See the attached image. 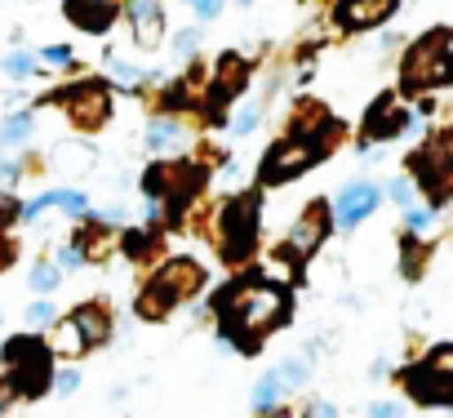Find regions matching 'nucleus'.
<instances>
[{"label":"nucleus","instance_id":"f257e3e1","mask_svg":"<svg viewBox=\"0 0 453 418\" xmlns=\"http://www.w3.org/2000/svg\"><path fill=\"white\" fill-rule=\"evenodd\" d=\"M213 312L222 316V329L236 334L241 352H254L276 325H285V316H289V294H285L280 285L254 276V281H241V285H232V290H222V294L213 298Z\"/></svg>","mask_w":453,"mask_h":418},{"label":"nucleus","instance_id":"f03ea898","mask_svg":"<svg viewBox=\"0 0 453 418\" xmlns=\"http://www.w3.org/2000/svg\"><path fill=\"white\" fill-rule=\"evenodd\" d=\"M200 285H204V272H200L191 259H173V263H165V267L147 281V290L138 294V316H142V321H165L178 303L196 298Z\"/></svg>","mask_w":453,"mask_h":418},{"label":"nucleus","instance_id":"7ed1b4c3","mask_svg":"<svg viewBox=\"0 0 453 418\" xmlns=\"http://www.w3.org/2000/svg\"><path fill=\"white\" fill-rule=\"evenodd\" d=\"M453 81V50H449V27H435L422 36L409 58H404V89H435Z\"/></svg>","mask_w":453,"mask_h":418},{"label":"nucleus","instance_id":"20e7f679","mask_svg":"<svg viewBox=\"0 0 453 418\" xmlns=\"http://www.w3.org/2000/svg\"><path fill=\"white\" fill-rule=\"evenodd\" d=\"M378 200H382V187H378V182H369V178L347 182V187L338 191V200H334V223H338L342 232L360 228L373 209H378Z\"/></svg>","mask_w":453,"mask_h":418},{"label":"nucleus","instance_id":"39448f33","mask_svg":"<svg viewBox=\"0 0 453 418\" xmlns=\"http://www.w3.org/2000/svg\"><path fill=\"white\" fill-rule=\"evenodd\" d=\"M320 156V147L316 143H307V138H289V143H276L272 147V156L263 160V178L267 182H285V178H298L311 160Z\"/></svg>","mask_w":453,"mask_h":418},{"label":"nucleus","instance_id":"423d86ee","mask_svg":"<svg viewBox=\"0 0 453 418\" xmlns=\"http://www.w3.org/2000/svg\"><path fill=\"white\" fill-rule=\"evenodd\" d=\"M329 223H334L329 205H325V200H311V205L303 209V219L289 228V250H294L298 259H311V254L325 245V236H329Z\"/></svg>","mask_w":453,"mask_h":418},{"label":"nucleus","instance_id":"0eeeda50","mask_svg":"<svg viewBox=\"0 0 453 418\" xmlns=\"http://www.w3.org/2000/svg\"><path fill=\"white\" fill-rule=\"evenodd\" d=\"M45 347H50V356H58V360H76V356H85L89 343H85L76 316H58L54 329H50V338H45Z\"/></svg>","mask_w":453,"mask_h":418},{"label":"nucleus","instance_id":"6e6552de","mask_svg":"<svg viewBox=\"0 0 453 418\" xmlns=\"http://www.w3.org/2000/svg\"><path fill=\"white\" fill-rule=\"evenodd\" d=\"M129 19H134V36L138 45H160L165 32V14H160V0H129Z\"/></svg>","mask_w":453,"mask_h":418},{"label":"nucleus","instance_id":"1a4fd4ad","mask_svg":"<svg viewBox=\"0 0 453 418\" xmlns=\"http://www.w3.org/2000/svg\"><path fill=\"white\" fill-rule=\"evenodd\" d=\"M298 263H303V259H298L289 245H280V250H272V254L258 263V276L285 290V285H294V281H298Z\"/></svg>","mask_w":453,"mask_h":418},{"label":"nucleus","instance_id":"9d476101","mask_svg":"<svg viewBox=\"0 0 453 418\" xmlns=\"http://www.w3.org/2000/svg\"><path fill=\"white\" fill-rule=\"evenodd\" d=\"M72 316H76V325H81V334H85L89 347H98V343L111 338V312L103 303H81Z\"/></svg>","mask_w":453,"mask_h":418},{"label":"nucleus","instance_id":"9b49d317","mask_svg":"<svg viewBox=\"0 0 453 418\" xmlns=\"http://www.w3.org/2000/svg\"><path fill=\"white\" fill-rule=\"evenodd\" d=\"M400 0H342V23L347 27H369V23H382Z\"/></svg>","mask_w":453,"mask_h":418},{"label":"nucleus","instance_id":"f8f14e48","mask_svg":"<svg viewBox=\"0 0 453 418\" xmlns=\"http://www.w3.org/2000/svg\"><path fill=\"white\" fill-rule=\"evenodd\" d=\"M72 245L85 254V263H103V259H111V250H116V245H111V232H107L103 223H89V219H85V228H81V236H76Z\"/></svg>","mask_w":453,"mask_h":418},{"label":"nucleus","instance_id":"ddd939ff","mask_svg":"<svg viewBox=\"0 0 453 418\" xmlns=\"http://www.w3.org/2000/svg\"><path fill=\"white\" fill-rule=\"evenodd\" d=\"M404 125H409V116H404V112L395 107V98L387 94V98H378V107L369 112V125H365V129H369V138H387V134H395V129H404Z\"/></svg>","mask_w":453,"mask_h":418},{"label":"nucleus","instance_id":"4468645a","mask_svg":"<svg viewBox=\"0 0 453 418\" xmlns=\"http://www.w3.org/2000/svg\"><path fill=\"white\" fill-rule=\"evenodd\" d=\"M67 14H72V19H81L89 32H103V27L116 19V0H72Z\"/></svg>","mask_w":453,"mask_h":418},{"label":"nucleus","instance_id":"2eb2a0df","mask_svg":"<svg viewBox=\"0 0 453 418\" xmlns=\"http://www.w3.org/2000/svg\"><path fill=\"white\" fill-rule=\"evenodd\" d=\"M280 396H285V378H280V369H272V374H263V378H258V387H254L250 405H254V414H272V409L280 405Z\"/></svg>","mask_w":453,"mask_h":418},{"label":"nucleus","instance_id":"dca6fc26","mask_svg":"<svg viewBox=\"0 0 453 418\" xmlns=\"http://www.w3.org/2000/svg\"><path fill=\"white\" fill-rule=\"evenodd\" d=\"M142 143H147V151H173V147L182 143V129H178L173 120H151Z\"/></svg>","mask_w":453,"mask_h":418},{"label":"nucleus","instance_id":"f3484780","mask_svg":"<svg viewBox=\"0 0 453 418\" xmlns=\"http://www.w3.org/2000/svg\"><path fill=\"white\" fill-rule=\"evenodd\" d=\"M400 254H404V276L409 281H418L422 276V267H426V259H431V245H422L413 232L404 236V245H400Z\"/></svg>","mask_w":453,"mask_h":418},{"label":"nucleus","instance_id":"a211bd4d","mask_svg":"<svg viewBox=\"0 0 453 418\" xmlns=\"http://www.w3.org/2000/svg\"><path fill=\"white\" fill-rule=\"evenodd\" d=\"M245 85V63L241 58H222V85H213V98H232Z\"/></svg>","mask_w":453,"mask_h":418},{"label":"nucleus","instance_id":"6ab92c4d","mask_svg":"<svg viewBox=\"0 0 453 418\" xmlns=\"http://www.w3.org/2000/svg\"><path fill=\"white\" fill-rule=\"evenodd\" d=\"M23 321H27V329H32V334H41V329L50 334V329H54V321H58V312H54V303H50V298H36V303L23 312Z\"/></svg>","mask_w":453,"mask_h":418},{"label":"nucleus","instance_id":"aec40b11","mask_svg":"<svg viewBox=\"0 0 453 418\" xmlns=\"http://www.w3.org/2000/svg\"><path fill=\"white\" fill-rule=\"evenodd\" d=\"M27 285H32V290H36L41 298H50V294H54V290L63 285V272H58L54 263H36V267H32V281H27Z\"/></svg>","mask_w":453,"mask_h":418},{"label":"nucleus","instance_id":"412c9836","mask_svg":"<svg viewBox=\"0 0 453 418\" xmlns=\"http://www.w3.org/2000/svg\"><path fill=\"white\" fill-rule=\"evenodd\" d=\"M54 165L76 174V169H89V165H94V151H89V147H72V143H67V147H58V151H54Z\"/></svg>","mask_w":453,"mask_h":418},{"label":"nucleus","instance_id":"4be33fe9","mask_svg":"<svg viewBox=\"0 0 453 418\" xmlns=\"http://www.w3.org/2000/svg\"><path fill=\"white\" fill-rule=\"evenodd\" d=\"M27 134H32V116H10L0 125V147H23Z\"/></svg>","mask_w":453,"mask_h":418},{"label":"nucleus","instance_id":"5701e85b","mask_svg":"<svg viewBox=\"0 0 453 418\" xmlns=\"http://www.w3.org/2000/svg\"><path fill=\"white\" fill-rule=\"evenodd\" d=\"M404 228H409L413 236L431 232V228H435V209H426V205H409V209H404Z\"/></svg>","mask_w":453,"mask_h":418},{"label":"nucleus","instance_id":"b1692460","mask_svg":"<svg viewBox=\"0 0 453 418\" xmlns=\"http://www.w3.org/2000/svg\"><path fill=\"white\" fill-rule=\"evenodd\" d=\"M280 378H285V387H303V383L311 378V356H294V360H285V365H280Z\"/></svg>","mask_w":453,"mask_h":418},{"label":"nucleus","instance_id":"393cba45","mask_svg":"<svg viewBox=\"0 0 453 418\" xmlns=\"http://www.w3.org/2000/svg\"><path fill=\"white\" fill-rule=\"evenodd\" d=\"M58 205L67 209L72 219H89V196L85 191H58Z\"/></svg>","mask_w":453,"mask_h":418},{"label":"nucleus","instance_id":"a878e982","mask_svg":"<svg viewBox=\"0 0 453 418\" xmlns=\"http://www.w3.org/2000/svg\"><path fill=\"white\" fill-rule=\"evenodd\" d=\"M413 191H418V182H413V178H391V187H387V196H391L400 209H409V205H413Z\"/></svg>","mask_w":453,"mask_h":418},{"label":"nucleus","instance_id":"bb28decb","mask_svg":"<svg viewBox=\"0 0 453 418\" xmlns=\"http://www.w3.org/2000/svg\"><path fill=\"white\" fill-rule=\"evenodd\" d=\"M120 250H125L129 259H147V254H151V236H147V232H125Z\"/></svg>","mask_w":453,"mask_h":418},{"label":"nucleus","instance_id":"cd10ccee","mask_svg":"<svg viewBox=\"0 0 453 418\" xmlns=\"http://www.w3.org/2000/svg\"><path fill=\"white\" fill-rule=\"evenodd\" d=\"M54 267H58V272L67 276V272H76V267H85V254H81L76 245H63V250L54 254Z\"/></svg>","mask_w":453,"mask_h":418},{"label":"nucleus","instance_id":"c85d7f7f","mask_svg":"<svg viewBox=\"0 0 453 418\" xmlns=\"http://www.w3.org/2000/svg\"><path fill=\"white\" fill-rule=\"evenodd\" d=\"M76 387H81V369H58V374H54V391H58V396H72Z\"/></svg>","mask_w":453,"mask_h":418},{"label":"nucleus","instance_id":"c756f323","mask_svg":"<svg viewBox=\"0 0 453 418\" xmlns=\"http://www.w3.org/2000/svg\"><path fill=\"white\" fill-rule=\"evenodd\" d=\"M369 418H404V400H373Z\"/></svg>","mask_w":453,"mask_h":418},{"label":"nucleus","instance_id":"7c9ffc66","mask_svg":"<svg viewBox=\"0 0 453 418\" xmlns=\"http://www.w3.org/2000/svg\"><path fill=\"white\" fill-rule=\"evenodd\" d=\"M5 72H10V76H19V81H23V76H27V72H32V54H10V58H5Z\"/></svg>","mask_w":453,"mask_h":418},{"label":"nucleus","instance_id":"2f4dec72","mask_svg":"<svg viewBox=\"0 0 453 418\" xmlns=\"http://www.w3.org/2000/svg\"><path fill=\"white\" fill-rule=\"evenodd\" d=\"M111 76H116L120 85H138V81H142V76H138L129 63H120V58H111Z\"/></svg>","mask_w":453,"mask_h":418},{"label":"nucleus","instance_id":"473e14b6","mask_svg":"<svg viewBox=\"0 0 453 418\" xmlns=\"http://www.w3.org/2000/svg\"><path fill=\"white\" fill-rule=\"evenodd\" d=\"M191 10H196V19H218L222 0H191Z\"/></svg>","mask_w":453,"mask_h":418},{"label":"nucleus","instance_id":"72a5a7b5","mask_svg":"<svg viewBox=\"0 0 453 418\" xmlns=\"http://www.w3.org/2000/svg\"><path fill=\"white\" fill-rule=\"evenodd\" d=\"M254 125H258V107H245V112L236 116V134H250Z\"/></svg>","mask_w":453,"mask_h":418},{"label":"nucleus","instance_id":"f704fd0d","mask_svg":"<svg viewBox=\"0 0 453 418\" xmlns=\"http://www.w3.org/2000/svg\"><path fill=\"white\" fill-rule=\"evenodd\" d=\"M196 41H200L196 32H178V36H173V50H178V54H191V50H196Z\"/></svg>","mask_w":453,"mask_h":418},{"label":"nucleus","instance_id":"c9c22d12","mask_svg":"<svg viewBox=\"0 0 453 418\" xmlns=\"http://www.w3.org/2000/svg\"><path fill=\"white\" fill-rule=\"evenodd\" d=\"M41 58H45V63H67V58H72V50H63V45H54V50H45Z\"/></svg>","mask_w":453,"mask_h":418},{"label":"nucleus","instance_id":"e433bc0d","mask_svg":"<svg viewBox=\"0 0 453 418\" xmlns=\"http://www.w3.org/2000/svg\"><path fill=\"white\" fill-rule=\"evenodd\" d=\"M387 369H391L387 360H373V365H369V378H387Z\"/></svg>","mask_w":453,"mask_h":418},{"label":"nucleus","instance_id":"4c0bfd02","mask_svg":"<svg viewBox=\"0 0 453 418\" xmlns=\"http://www.w3.org/2000/svg\"><path fill=\"white\" fill-rule=\"evenodd\" d=\"M449 418H453V414H449Z\"/></svg>","mask_w":453,"mask_h":418}]
</instances>
